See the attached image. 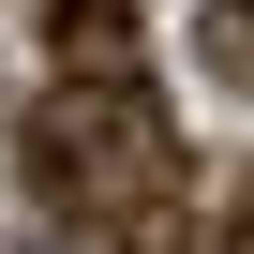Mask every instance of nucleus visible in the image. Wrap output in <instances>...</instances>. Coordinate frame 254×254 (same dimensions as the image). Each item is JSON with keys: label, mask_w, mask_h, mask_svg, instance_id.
Segmentation results:
<instances>
[{"label": "nucleus", "mask_w": 254, "mask_h": 254, "mask_svg": "<svg viewBox=\"0 0 254 254\" xmlns=\"http://www.w3.org/2000/svg\"><path fill=\"white\" fill-rule=\"evenodd\" d=\"M60 75H135V0H45Z\"/></svg>", "instance_id": "2"}, {"label": "nucleus", "mask_w": 254, "mask_h": 254, "mask_svg": "<svg viewBox=\"0 0 254 254\" xmlns=\"http://www.w3.org/2000/svg\"><path fill=\"white\" fill-rule=\"evenodd\" d=\"M30 180H45L60 224H120V239L165 224L180 209V135H165L150 75H60L30 105Z\"/></svg>", "instance_id": "1"}, {"label": "nucleus", "mask_w": 254, "mask_h": 254, "mask_svg": "<svg viewBox=\"0 0 254 254\" xmlns=\"http://www.w3.org/2000/svg\"><path fill=\"white\" fill-rule=\"evenodd\" d=\"M194 60H209V75L254 105V0H194Z\"/></svg>", "instance_id": "3"}]
</instances>
